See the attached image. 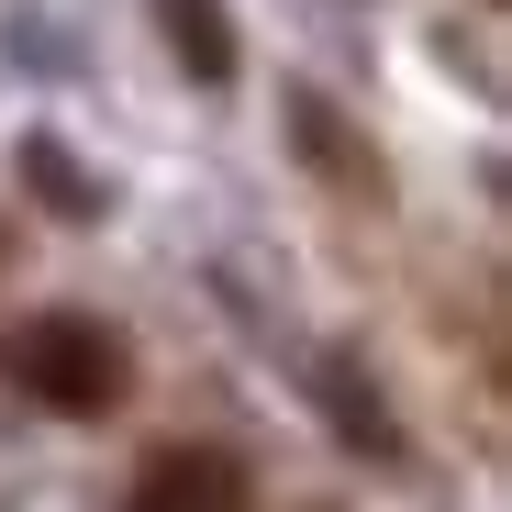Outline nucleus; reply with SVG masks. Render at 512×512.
<instances>
[{"label":"nucleus","instance_id":"7ed1b4c3","mask_svg":"<svg viewBox=\"0 0 512 512\" xmlns=\"http://www.w3.org/2000/svg\"><path fill=\"white\" fill-rule=\"evenodd\" d=\"M156 34H167V56H179L201 90L234 78V12H223V0H156Z\"/></svg>","mask_w":512,"mask_h":512},{"label":"nucleus","instance_id":"20e7f679","mask_svg":"<svg viewBox=\"0 0 512 512\" xmlns=\"http://www.w3.org/2000/svg\"><path fill=\"white\" fill-rule=\"evenodd\" d=\"M23 179L67 212V223H101V179H78V167H67V145L56 134H23Z\"/></svg>","mask_w":512,"mask_h":512},{"label":"nucleus","instance_id":"423d86ee","mask_svg":"<svg viewBox=\"0 0 512 512\" xmlns=\"http://www.w3.org/2000/svg\"><path fill=\"white\" fill-rule=\"evenodd\" d=\"M323 390H334V435L390 457V412H379V390H357V368H323Z\"/></svg>","mask_w":512,"mask_h":512},{"label":"nucleus","instance_id":"39448f33","mask_svg":"<svg viewBox=\"0 0 512 512\" xmlns=\"http://www.w3.org/2000/svg\"><path fill=\"white\" fill-rule=\"evenodd\" d=\"M290 123H301V145L334 167V179H357V190H379V156H357L346 145V123H334V101H312V90H290Z\"/></svg>","mask_w":512,"mask_h":512},{"label":"nucleus","instance_id":"f03ea898","mask_svg":"<svg viewBox=\"0 0 512 512\" xmlns=\"http://www.w3.org/2000/svg\"><path fill=\"white\" fill-rule=\"evenodd\" d=\"M234 501H245V468L223 446H156L134 479V512H234Z\"/></svg>","mask_w":512,"mask_h":512},{"label":"nucleus","instance_id":"f257e3e1","mask_svg":"<svg viewBox=\"0 0 512 512\" xmlns=\"http://www.w3.org/2000/svg\"><path fill=\"white\" fill-rule=\"evenodd\" d=\"M0 379H12L23 401H45V412H67V423H90V412H112L123 401V334L112 323H90V312H34V323H12V346H0Z\"/></svg>","mask_w":512,"mask_h":512}]
</instances>
